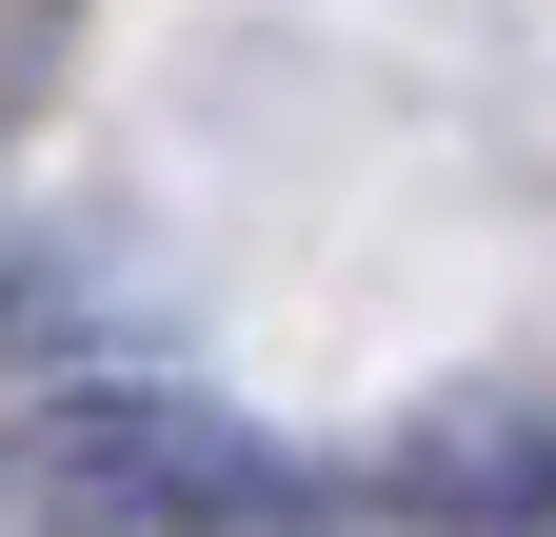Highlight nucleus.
<instances>
[{
    "instance_id": "1",
    "label": "nucleus",
    "mask_w": 556,
    "mask_h": 537,
    "mask_svg": "<svg viewBox=\"0 0 556 537\" xmlns=\"http://www.w3.org/2000/svg\"><path fill=\"white\" fill-rule=\"evenodd\" d=\"M299 517H318V458H278L179 378H60L0 438V537H299Z\"/></svg>"
},
{
    "instance_id": "2",
    "label": "nucleus",
    "mask_w": 556,
    "mask_h": 537,
    "mask_svg": "<svg viewBox=\"0 0 556 537\" xmlns=\"http://www.w3.org/2000/svg\"><path fill=\"white\" fill-rule=\"evenodd\" d=\"M358 498L417 537H556V378H457L358 458Z\"/></svg>"
}]
</instances>
